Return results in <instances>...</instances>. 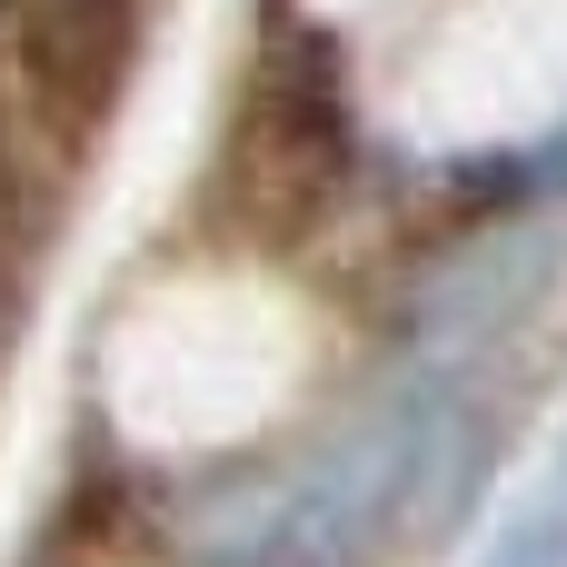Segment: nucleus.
I'll return each mask as SVG.
<instances>
[{"label": "nucleus", "instance_id": "nucleus-2", "mask_svg": "<svg viewBox=\"0 0 567 567\" xmlns=\"http://www.w3.org/2000/svg\"><path fill=\"white\" fill-rule=\"evenodd\" d=\"M558 259H567V229H548V219L458 249V259L419 289V309H409V369H449V379H468L478 359H498V349L518 339V319L548 299Z\"/></svg>", "mask_w": 567, "mask_h": 567}, {"label": "nucleus", "instance_id": "nucleus-1", "mask_svg": "<svg viewBox=\"0 0 567 567\" xmlns=\"http://www.w3.org/2000/svg\"><path fill=\"white\" fill-rule=\"evenodd\" d=\"M458 458H468V379L399 369L359 419L309 439V458L199 508L189 567H349L409 508H429Z\"/></svg>", "mask_w": 567, "mask_h": 567}, {"label": "nucleus", "instance_id": "nucleus-3", "mask_svg": "<svg viewBox=\"0 0 567 567\" xmlns=\"http://www.w3.org/2000/svg\"><path fill=\"white\" fill-rule=\"evenodd\" d=\"M478 567H567V458H558V478H538V488L498 518V538H488Z\"/></svg>", "mask_w": 567, "mask_h": 567}]
</instances>
